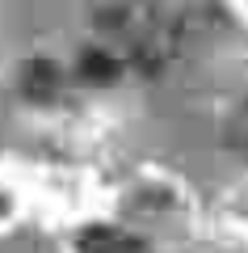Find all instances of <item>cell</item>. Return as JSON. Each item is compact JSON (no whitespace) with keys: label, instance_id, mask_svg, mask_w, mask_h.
<instances>
[{"label":"cell","instance_id":"cell-1","mask_svg":"<svg viewBox=\"0 0 248 253\" xmlns=\"http://www.w3.org/2000/svg\"><path fill=\"white\" fill-rule=\"evenodd\" d=\"M21 84H26V97H34V101H55V97H59V89H63V72L55 68L51 59H34V63H26Z\"/></svg>","mask_w":248,"mask_h":253},{"label":"cell","instance_id":"cell-2","mask_svg":"<svg viewBox=\"0 0 248 253\" xmlns=\"http://www.w3.org/2000/svg\"><path fill=\"white\" fill-rule=\"evenodd\" d=\"M80 253H143V245L135 236H126L122 228H89L80 232Z\"/></svg>","mask_w":248,"mask_h":253},{"label":"cell","instance_id":"cell-3","mask_svg":"<svg viewBox=\"0 0 248 253\" xmlns=\"http://www.w3.org/2000/svg\"><path fill=\"white\" fill-rule=\"evenodd\" d=\"M80 76L89 84H114L118 76H122V59L109 51H84V59H80Z\"/></svg>","mask_w":248,"mask_h":253}]
</instances>
